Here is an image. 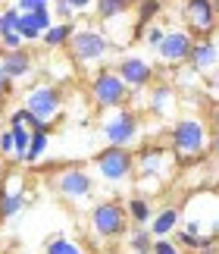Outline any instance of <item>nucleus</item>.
I'll return each mask as SVG.
<instances>
[{"label": "nucleus", "instance_id": "obj_4", "mask_svg": "<svg viewBox=\"0 0 219 254\" xmlns=\"http://www.w3.org/2000/svg\"><path fill=\"white\" fill-rule=\"evenodd\" d=\"M69 51H72V60L78 66H101L113 54V41L104 32H97L94 25H82V28H75Z\"/></svg>", "mask_w": 219, "mask_h": 254}, {"label": "nucleus", "instance_id": "obj_2", "mask_svg": "<svg viewBox=\"0 0 219 254\" xmlns=\"http://www.w3.org/2000/svg\"><path fill=\"white\" fill-rule=\"evenodd\" d=\"M101 135L107 144L113 148H135L138 135H141V120L132 107H116V110H107L101 116Z\"/></svg>", "mask_w": 219, "mask_h": 254}, {"label": "nucleus", "instance_id": "obj_27", "mask_svg": "<svg viewBox=\"0 0 219 254\" xmlns=\"http://www.w3.org/2000/svg\"><path fill=\"white\" fill-rule=\"evenodd\" d=\"M0 157L3 160H13L16 157V138H13V129H0Z\"/></svg>", "mask_w": 219, "mask_h": 254}, {"label": "nucleus", "instance_id": "obj_32", "mask_svg": "<svg viewBox=\"0 0 219 254\" xmlns=\"http://www.w3.org/2000/svg\"><path fill=\"white\" fill-rule=\"evenodd\" d=\"M54 13H56V19H59V22H72L75 9L69 6V3H63V0H54Z\"/></svg>", "mask_w": 219, "mask_h": 254}, {"label": "nucleus", "instance_id": "obj_13", "mask_svg": "<svg viewBox=\"0 0 219 254\" xmlns=\"http://www.w3.org/2000/svg\"><path fill=\"white\" fill-rule=\"evenodd\" d=\"M25 204H28V191L16 182V176H9L0 185V220H13L16 213L25 210Z\"/></svg>", "mask_w": 219, "mask_h": 254}, {"label": "nucleus", "instance_id": "obj_39", "mask_svg": "<svg viewBox=\"0 0 219 254\" xmlns=\"http://www.w3.org/2000/svg\"><path fill=\"white\" fill-rule=\"evenodd\" d=\"M0 182H6V160L0 157Z\"/></svg>", "mask_w": 219, "mask_h": 254}, {"label": "nucleus", "instance_id": "obj_36", "mask_svg": "<svg viewBox=\"0 0 219 254\" xmlns=\"http://www.w3.org/2000/svg\"><path fill=\"white\" fill-rule=\"evenodd\" d=\"M9 91H13V79H6V75L0 72V101H3V97H9Z\"/></svg>", "mask_w": 219, "mask_h": 254}, {"label": "nucleus", "instance_id": "obj_16", "mask_svg": "<svg viewBox=\"0 0 219 254\" xmlns=\"http://www.w3.org/2000/svg\"><path fill=\"white\" fill-rule=\"evenodd\" d=\"M32 69H35V57L28 54L25 47H22V51H3V54H0V72H3L6 79H13V82L25 79Z\"/></svg>", "mask_w": 219, "mask_h": 254}, {"label": "nucleus", "instance_id": "obj_29", "mask_svg": "<svg viewBox=\"0 0 219 254\" xmlns=\"http://www.w3.org/2000/svg\"><path fill=\"white\" fill-rule=\"evenodd\" d=\"M163 38H166V28L163 25H147V32H144V41H147V47H160L163 44Z\"/></svg>", "mask_w": 219, "mask_h": 254}, {"label": "nucleus", "instance_id": "obj_30", "mask_svg": "<svg viewBox=\"0 0 219 254\" xmlns=\"http://www.w3.org/2000/svg\"><path fill=\"white\" fill-rule=\"evenodd\" d=\"M0 47H3V51H22V47H25V38L19 35V32H9V35L0 38Z\"/></svg>", "mask_w": 219, "mask_h": 254}, {"label": "nucleus", "instance_id": "obj_28", "mask_svg": "<svg viewBox=\"0 0 219 254\" xmlns=\"http://www.w3.org/2000/svg\"><path fill=\"white\" fill-rule=\"evenodd\" d=\"M19 13H51L54 0H16Z\"/></svg>", "mask_w": 219, "mask_h": 254}, {"label": "nucleus", "instance_id": "obj_12", "mask_svg": "<svg viewBox=\"0 0 219 254\" xmlns=\"http://www.w3.org/2000/svg\"><path fill=\"white\" fill-rule=\"evenodd\" d=\"M116 72L122 75V82L132 88V91H141V88H151L154 79H157V72H154V66L144 60V57H138V54H125L122 60L116 63Z\"/></svg>", "mask_w": 219, "mask_h": 254}, {"label": "nucleus", "instance_id": "obj_41", "mask_svg": "<svg viewBox=\"0 0 219 254\" xmlns=\"http://www.w3.org/2000/svg\"><path fill=\"white\" fill-rule=\"evenodd\" d=\"M213 6H216V16H219V0H213Z\"/></svg>", "mask_w": 219, "mask_h": 254}, {"label": "nucleus", "instance_id": "obj_18", "mask_svg": "<svg viewBox=\"0 0 219 254\" xmlns=\"http://www.w3.org/2000/svg\"><path fill=\"white\" fill-rule=\"evenodd\" d=\"M178 229H182V213H178V207H160V210L154 213L151 232H154L157 239H169Z\"/></svg>", "mask_w": 219, "mask_h": 254}, {"label": "nucleus", "instance_id": "obj_7", "mask_svg": "<svg viewBox=\"0 0 219 254\" xmlns=\"http://www.w3.org/2000/svg\"><path fill=\"white\" fill-rule=\"evenodd\" d=\"M88 223H91L94 236L97 239H119L125 236V226H128V213H125V204L119 201H101L91 207V217H88Z\"/></svg>", "mask_w": 219, "mask_h": 254}, {"label": "nucleus", "instance_id": "obj_3", "mask_svg": "<svg viewBox=\"0 0 219 254\" xmlns=\"http://www.w3.org/2000/svg\"><path fill=\"white\" fill-rule=\"evenodd\" d=\"M94 173H97V179L107 182V185H122L135 176V154L128 148L104 144V148L94 154Z\"/></svg>", "mask_w": 219, "mask_h": 254}, {"label": "nucleus", "instance_id": "obj_17", "mask_svg": "<svg viewBox=\"0 0 219 254\" xmlns=\"http://www.w3.org/2000/svg\"><path fill=\"white\" fill-rule=\"evenodd\" d=\"M54 25V19L51 13H22V19H19V28L16 32L25 38V44H32V41H41L44 32Z\"/></svg>", "mask_w": 219, "mask_h": 254}, {"label": "nucleus", "instance_id": "obj_22", "mask_svg": "<svg viewBox=\"0 0 219 254\" xmlns=\"http://www.w3.org/2000/svg\"><path fill=\"white\" fill-rule=\"evenodd\" d=\"M128 251L132 254H154V232L151 229H132L128 232Z\"/></svg>", "mask_w": 219, "mask_h": 254}, {"label": "nucleus", "instance_id": "obj_31", "mask_svg": "<svg viewBox=\"0 0 219 254\" xmlns=\"http://www.w3.org/2000/svg\"><path fill=\"white\" fill-rule=\"evenodd\" d=\"M69 248H72V242H69V239H63V236H56V239H51V242H47L44 254H69Z\"/></svg>", "mask_w": 219, "mask_h": 254}, {"label": "nucleus", "instance_id": "obj_26", "mask_svg": "<svg viewBox=\"0 0 219 254\" xmlns=\"http://www.w3.org/2000/svg\"><path fill=\"white\" fill-rule=\"evenodd\" d=\"M19 19H22V13H19V6H3L0 9V38L16 32L19 28Z\"/></svg>", "mask_w": 219, "mask_h": 254}, {"label": "nucleus", "instance_id": "obj_23", "mask_svg": "<svg viewBox=\"0 0 219 254\" xmlns=\"http://www.w3.org/2000/svg\"><path fill=\"white\" fill-rule=\"evenodd\" d=\"M128 6H135V0H97L94 3V9H97L101 19H116V16L128 13Z\"/></svg>", "mask_w": 219, "mask_h": 254}, {"label": "nucleus", "instance_id": "obj_34", "mask_svg": "<svg viewBox=\"0 0 219 254\" xmlns=\"http://www.w3.org/2000/svg\"><path fill=\"white\" fill-rule=\"evenodd\" d=\"M154 254H182V251H178L175 242H169V239H157V242H154Z\"/></svg>", "mask_w": 219, "mask_h": 254}, {"label": "nucleus", "instance_id": "obj_9", "mask_svg": "<svg viewBox=\"0 0 219 254\" xmlns=\"http://www.w3.org/2000/svg\"><path fill=\"white\" fill-rule=\"evenodd\" d=\"M54 189L63 194L66 201L82 204V201H88L94 194V176L85 167H63L54 176Z\"/></svg>", "mask_w": 219, "mask_h": 254}, {"label": "nucleus", "instance_id": "obj_20", "mask_svg": "<svg viewBox=\"0 0 219 254\" xmlns=\"http://www.w3.org/2000/svg\"><path fill=\"white\" fill-rule=\"evenodd\" d=\"M75 22H54L51 28L44 32V38L41 41L47 44V47H69V41H72V35H75Z\"/></svg>", "mask_w": 219, "mask_h": 254}, {"label": "nucleus", "instance_id": "obj_25", "mask_svg": "<svg viewBox=\"0 0 219 254\" xmlns=\"http://www.w3.org/2000/svg\"><path fill=\"white\" fill-rule=\"evenodd\" d=\"M9 129H13V138H16V157L13 160L22 163L28 154V144H32V129L28 126H9Z\"/></svg>", "mask_w": 219, "mask_h": 254}, {"label": "nucleus", "instance_id": "obj_33", "mask_svg": "<svg viewBox=\"0 0 219 254\" xmlns=\"http://www.w3.org/2000/svg\"><path fill=\"white\" fill-rule=\"evenodd\" d=\"M175 236H178V248H191V251H197V245H201V236H191V232H185V229H178Z\"/></svg>", "mask_w": 219, "mask_h": 254}, {"label": "nucleus", "instance_id": "obj_1", "mask_svg": "<svg viewBox=\"0 0 219 254\" xmlns=\"http://www.w3.org/2000/svg\"><path fill=\"white\" fill-rule=\"evenodd\" d=\"M210 129L197 116H182L172 129H169V151L175 154V160H197L204 157V151L210 148Z\"/></svg>", "mask_w": 219, "mask_h": 254}, {"label": "nucleus", "instance_id": "obj_5", "mask_svg": "<svg viewBox=\"0 0 219 254\" xmlns=\"http://www.w3.org/2000/svg\"><path fill=\"white\" fill-rule=\"evenodd\" d=\"M175 167V154L163 144H144L135 151V176L141 185H157L163 182Z\"/></svg>", "mask_w": 219, "mask_h": 254}, {"label": "nucleus", "instance_id": "obj_19", "mask_svg": "<svg viewBox=\"0 0 219 254\" xmlns=\"http://www.w3.org/2000/svg\"><path fill=\"white\" fill-rule=\"evenodd\" d=\"M125 213H128V220L135 223V226H147V223L154 220V204L144 198V194H135V198H128L125 201Z\"/></svg>", "mask_w": 219, "mask_h": 254}, {"label": "nucleus", "instance_id": "obj_40", "mask_svg": "<svg viewBox=\"0 0 219 254\" xmlns=\"http://www.w3.org/2000/svg\"><path fill=\"white\" fill-rule=\"evenodd\" d=\"M69 254H88V251H85L82 245H75V242H72V248H69Z\"/></svg>", "mask_w": 219, "mask_h": 254}, {"label": "nucleus", "instance_id": "obj_21", "mask_svg": "<svg viewBox=\"0 0 219 254\" xmlns=\"http://www.w3.org/2000/svg\"><path fill=\"white\" fill-rule=\"evenodd\" d=\"M163 13V0H138V28H135V38H141L147 32V22L154 16Z\"/></svg>", "mask_w": 219, "mask_h": 254}, {"label": "nucleus", "instance_id": "obj_38", "mask_svg": "<svg viewBox=\"0 0 219 254\" xmlns=\"http://www.w3.org/2000/svg\"><path fill=\"white\" fill-rule=\"evenodd\" d=\"M210 151L219 157V132H213V138H210Z\"/></svg>", "mask_w": 219, "mask_h": 254}, {"label": "nucleus", "instance_id": "obj_14", "mask_svg": "<svg viewBox=\"0 0 219 254\" xmlns=\"http://www.w3.org/2000/svg\"><path fill=\"white\" fill-rule=\"evenodd\" d=\"M194 66L197 75H210L216 72L219 66V44L213 41V38H201V41H194V51H191V60H188Z\"/></svg>", "mask_w": 219, "mask_h": 254}, {"label": "nucleus", "instance_id": "obj_10", "mask_svg": "<svg viewBox=\"0 0 219 254\" xmlns=\"http://www.w3.org/2000/svg\"><path fill=\"white\" fill-rule=\"evenodd\" d=\"M182 22L197 41H201V38H213L216 25H219L213 0H185L182 3Z\"/></svg>", "mask_w": 219, "mask_h": 254}, {"label": "nucleus", "instance_id": "obj_15", "mask_svg": "<svg viewBox=\"0 0 219 254\" xmlns=\"http://www.w3.org/2000/svg\"><path fill=\"white\" fill-rule=\"evenodd\" d=\"M175 104H178V97H175V88L172 85H166V82L151 85V91H147V110H151L154 116H160V120L172 116L175 113Z\"/></svg>", "mask_w": 219, "mask_h": 254}, {"label": "nucleus", "instance_id": "obj_8", "mask_svg": "<svg viewBox=\"0 0 219 254\" xmlns=\"http://www.w3.org/2000/svg\"><path fill=\"white\" fill-rule=\"evenodd\" d=\"M22 107L51 126L54 120H59V113H63V91H59L56 85H51V82L32 85L25 91V97H22Z\"/></svg>", "mask_w": 219, "mask_h": 254}, {"label": "nucleus", "instance_id": "obj_11", "mask_svg": "<svg viewBox=\"0 0 219 254\" xmlns=\"http://www.w3.org/2000/svg\"><path fill=\"white\" fill-rule=\"evenodd\" d=\"M194 41L197 38L188 32V28H166V38H163V44L157 47V57H160L166 66H182V63L191 60Z\"/></svg>", "mask_w": 219, "mask_h": 254}, {"label": "nucleus", "instance_id": "obj_35", "mask_svg": "<svg viewBox=\"0 0 219 254\" xmlns=\"http://www.w3.org/2000/svg\"><path fill=\"white\" fill-rule=\"evenodd\" d=\"M63 3H69V6L75 9V13H85V9H88V6H94L97 0H63Z\"/></svg>", "mask_w": 219, "mask_h": 254}, {"label": "nucleus", "instance_id": "obj_6", "mask_svg": "<svg viewBox=\"0 0 219 254\" xmlns=\"http://www.w3.org/2000/svg\"><path fill=\"white\" fill-rule=\"evenodd\" d=\"M91 101H94V107L97 110H116V107H125V101H128V94H132V88H128L125 82H122V75H119L116 69H97L94 72V79H91Z\"/></svg>", "mask_w": 219, "mask_h": 254}, {"label": "nucleus", "instance_id": "obj_37", "mask_svg": "<svg viewBox=\"0 0 219 254\" xmlns=\"http://www.w3.org/2000/svg\"><path fill=\"white\" fill-rule=\"evenodd\" d=\"M210 123H213V132H219V101L213 104V113H210Z\"/></svg>", "mask_w": 219, "mask_h": 254}, {"label": "nucleus", "instance_id": "obj_24", "mask_svg": "<svg viewBox=\"0 0 219 254\" xmlns=\"http://www.w3.org/2000/svg\"><path fill=\"white\" fill-rule=\"evenodd\" d=\"M51 148V132H32V144H28V154L22 163H38Z\"/></svg>", "mask_w": 219, "mask_h": 254}]
</instances>
